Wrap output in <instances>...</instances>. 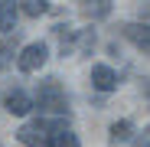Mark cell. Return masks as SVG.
<instances>
[{
  "label": "cell",
  "instance_id": "cell-10",
  "mask_svg": "<svg viewBox=\"0 0 150 147\" xmlns=\"http://www.w3.org/2000/svg\"><path fill=\"white\" fill-rule=\"evenodd\" d=\"M79 4H82L85 16H91V20H98V16H105V13L111 10V0H79Z\"/></svg>",
  "mask_w": 150,
  "mask_h": 147
},
{
  "label": "cell",
  "instance_id": "cell-5",
  "mask_svg": "<svg viewBox=\"0 0 150 147\" xmlns=\"http://www.w3.org/2000/svg\"><path fill=\"white\" fill-rule=\"evenodd\" d=\"M4 108H7L13 118H23V114L33 111V98L23 92V88H13V92H7V98H4Z\"/></svg>",
  "mask_w": 150,
  "mask_h": 147
},
{
  "label": "cell",
  "instance_id": "cell-9",
  "mask_svg": "<svg viewBox=\"0 0 150 147\" xmlns=\"http://www.w3.org/2000/svg\"><path fill=\"white\" fill-rule=\"evenodd\" d=\"M42 147H82V144H79V137H75L69 128H59V131H52V134L46 137Z\"/></svg>",
  "mask_w": 150,
  "mask_h": 147
},
{
  "label": "cell",
  "instance_id": "cell-12",
  "mask_svg": "<svg viewBox=\"0 0 150 147\" xmlns=\"http://www.w3.org/2000/svg\"><path fill=\"white\" fill-rule=\"evenodd\" d=\"M20 10L26 16H42L49 10V0H20Z\"/></svg>",
  "mask_w": 150,
  "mask_h": 147
},
{
  "label": "cell",
  "instance_id": "cell-15",
  "mask_svg": "<svg viewBox=\"0 0 150 147\" xmlns=\"http://www.w3.org/2000/svg\"><path fill=\"white\" fill-rule=\"evenodd\" d=\"M144 98H150V79H144Z\"/></svg>",
  "mask_w": 150,
  "mask_h": 147
},
{
  "label": "cell",
  "instance_id": "cell-3",
  "mask_svg": "<svg viewBox=\"0 0 150 147\" xmlns=\"http://www.w3.org/2000/svg\"><path fill=\"white\" fill-rule=\"evenodd\" d=\"M46 59H49V46L46 43H26L20 49V56H16V69L30 75V72H39L46 65Z\"/></svg>",
  "mask_w": 150,
  "mask_h": 147
},
{
  "label": "cell",
  "instance_id": "cell-1",
  "mask_svg": "<svg viewBox=\"0 0 150 147\" xmlns=\"http://www.w3.org/2000/svg\"><path fill=\"white\" fill-rule=\"evenodd\" d=\"M33 108H36L42 118H46V114L69 118V98H65V88L59 85V79H42V82L36 85Z\"/></svg>",
  "mask_w": 150,
  "mask_h": 147
},
{
  "label": "cell",
  "instance_id": "cell-11",
  "mask_svg": "<svg viewBox=\"0 0 150 147\" xmlns=\"http://www.w3.org/2000/svg\"><path fill=\"white\" fill-rule=\"evenodd\" d=\"M52 33H56V39H59V46H62V56H65V53H72V46H75V30H72V26H65V23H59Z\"/></svg>",
  "mask_w": 150,
  "mask_h": 147
},
{
  "label": "cell",
  "instance_id": "cell-14",
  "mask_svg": "<svg viewBox=\"0 0 150 147\" xmlns=\"http://www.w3.org/2000/svg\"><path fill=\"white\" fill-rule=\"evenodd\" d=\"M131 147H150V124H147V128L134 137V144H131Z\"/></svg>",
  "mask_w": 150,
  "mask_h": 147
},
{
  "label": "cell",
  "instance_id": "cell-16",
  "mask_svg": "<svg viewBox=\"0 0 150 147\" xmlns=\"http://www.w3.org/2000/svg\"><path fill=\"white\" fill-rule=\"evenodd\" d=\"M0 147H4V144H0Z\"/></svg>",
  "mask_w": 150,
  "mask_h": 147
},
{
  "label": "cell",
  "instance_id": "cell-7",
  "mask_svg": "<svg viewBox=\"0 0 150 147\" xmlns=\"http://www.w3.org/2000/svg\"><path fill=\"white\" fill-rule=\"evenodd\" d=\"M16 16H20V4H13V0H0V30L13 33L16 30Z\"/></svg>",
  "mask_w": 150,
  "mask_h": 147
},
{
  "label": "cell",
  "instance_id": "cell-8",
  "mask_svg": "<svg viewBox=\"0 0 150 147\" xmlns=\"http://www.w3.org/2000/svg\"><path fill=\"white\" fill-rule=\"evenodd\" d=\"M131 137H134V121H127V118L114 121V124L108 128V141L111 144H124V141H131Z\"/></svg>",
  "mask_w": 150,
  "mask_h": 147
},
{
  "label": "cell",
  "instance_id": "cell-2",
  "mask_svg": "<svg viewBox=\"0 0 150 147\" xmlns=\"http://www.w3.org/2000/svg\"><path fill=\"white\" fill-rule=\"evenodd\" d=\"M59 128H65V118H56V121L39 118V121H30V124H23V128L16 131V141H20L23 147H39V144H46V137H49V134L59 131Z\"/></svg>",
  "mask_w": 150,
  "mask_h": 147
},
{
  "label": "cell",
  "instance_id": "cell-4",
  "mask_svg": "<svg viewBox=\"0 0 150 147\" xmlns=\"http://www.w3.org/2000/svg\"><path fill=\"white\" fill-rule=\"evenodd\" d=\"M121 36L134 43L137 49H144V53H150V23H124L121 26Z\"/></svg>",
  "mask_w": 150,
  "mask_h": 147
},
{
  "label": "cell",
  "instance_id": "cell-6",
  "mask_svg": "<svg viewBox=\"0 0 150 147\" xmlns=\"http://www.w3.org/2000/svg\"><path fill=\"white\" fill-rule=\"evenodd\" d=\"M91 88L95 92H114L117 88V72L111 65H95L91 69Z\"/></svg>",
  "mask_w": 150,
  "mask_h": 147
},
{
  "label": "cell",
  "instance_id": "cell-13",
  "mask_svg": "<svg viewBox=\"0 0 150 147\" xmlns=\"http://www.w3.org/2000/svg\"><path fill=\"white\" fill-rule=\"evenodd\" d=\"M10 62H13V43L0 39V72H4V69H7Z\"/></svg>",
  "mask_w": 150,
  "mask_h": 147
}]
</instances>
